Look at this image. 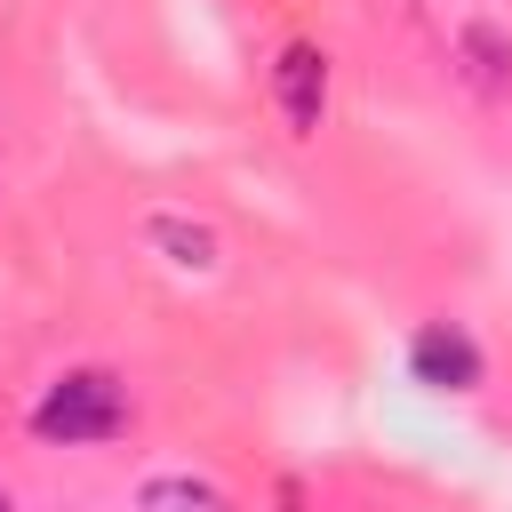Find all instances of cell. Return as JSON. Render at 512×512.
Instances as JSON below:
<instances>
[{"label": "cell", "instance_id": "2", "mask_svg": "<svg viewBox=\"0 0 512 512\" xmlns=\"http://www.w3.org/2000/svg\"><path fill=\"white\" fill-rule=\"evenodd\" d=\"M272 96H280L288 136H312V128H320V104H328V56H320L312 40H288L280 64H272Z\"/></svg>", "mask_w": 512, "mask_h": 512}, {"label": "cell", "instance_id": "6", "mask_svg": "<svg viewBox=\"0 0 512 512\" xmlns=\"http://www.w3.org/2000/svg\"><path fill=\"white\" fill-rule=\"evenodd\" d=\"M144 240H152V248H168V264H192V272H208V264H216V232H208L200 216H152V224H144Z\"/></svg>", "mask_w": 512, "mask_h": 512}, {"label": "cell", "instance_id": "1", "mask_svg": "<svg viewBox=\"0 0 512 512\" xmlns=\"http://www.w3.org/2000/svg\"><path fill=\"white\" fill-rule=\"evenodd\" d=\"M128 424V392L112 368H64L40 400H32V432L56 440V448H88V440H112Z\"/></svg>", "mask_w": 512, "mask_h": 512}, {"label": "cell", "instance_id": "5", "mask_svg": "<svg viewBox=\"0 0 512 512\" xmlns=\"http://www.w3.org/2000/svg\"><path fill=\"white\" fill-rule=\"evenodd\" d=\"M136 512H232V496L208 488V480H192V472H160V480H144Z\"/></svg>", "mask_w": 512, "mask_h": 512}, {"label": "cell", "instance_id": "4", "mask_svg": "<svg viewBox=\"0 0 512 512\" xmlns=\"http://www.w3.org/2000/svg\"><path fill=\"white\" fill-rule=\"evenodd\" d=\"M456 72L480 88V96H504L512 88V40L496 24H464L456 32Z\"/></svg>", "mask_w": 512, "mask_h": 512}, {"label": "cell", "instance_id": "3", "mask_svg": "<svg viewBox=\"0 0 512 512\" xmlns=\"http://www.w3.org/2000/svg\"><path fill=\"white\" fill-rule=\"evenodd\" d=\"M408 368H416V384H432V392H472V384H480V344H472L464 328L432 320V328L408 344Z\"/></svg>", "mask_w": 512, "mask_h": 512}, {"label": "cell", "instance_id": "7", "mask_svg": "<svg viewBox=\"0 0 512 512\" xmlns=\"http://www.w3.org/2000/svg\"><path fill=\"white\" fill-rule=\"evenodd\" d=\"M0 512H8V496H0Z\"/></svg>", "mask_w": 512, "mask_h": 512}]
</instances>
